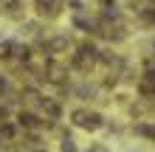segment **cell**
<instances>
[{
    "label": "cell",
    "mask_w": 155,
    "mask_h": 152,
    "mask_svg": "<svg viewBox=\"0 0 155 152\" xmlns=\"http://www.w3.org/2000/svg\"><path fill=\"white\" fill-rule=\"evenodd\" d=\"M23 104L25 107H37L40 104V93L31 90V87H28V90H23Z\"/></svg>",
    "instance_id": "3"
},
{
    "label": "cell",
    "mask_w": 155,
    "mask_h": 152,
    "mask_svg": "<svg viewBox=\"0 0 155 152\" xmlns=\"http://www.w3.org/2000/svg\"><path fill=\"white\" fill-rule=\"evenodd\" d=\"M90 152H107L104 147H93V149H90Z\"/></svg>",
    "instance_id": "6"
},
{
    "label": "cell",
    "mask_w": 155,
    "mask_h": 152,
    "mask_svg": "<svg viewBox=\"0 0 155 152\" xmlns=\"http://www.w3.org/2000/svg\"><path fill=\"white\" fill-rule=\"evenodd\" d=\"M14 132H17L14 124H0V135H3V138H12Z\"/></svg>",
    "instance_id": "4"
},
{
    "label": "cell",
    "mask_w": 155,
    "mask_h": 152,
    "mask_svg": "<svg viewBox=\"0 0 155 152\" xmlns=\"http://www.w3.org/2000/svg\"><path fill=\"white\" fill-rule=\"evenodd\" d=\"M138 93L141 96H155V70H147V73H144L141 79H138Z\"/></svg>",
    "instance_id": "2"
},
{
    "label": "cell",
    "mask_w": 155,
    "mask_h": 152,
    "mask_svg": "<svg viewBox=\"0 0 155 152\" xmlns=\"http://www.w3.org/2000/svg\"><path fill=\"white\" fill-rule=\"evenodd\" d=\"M74 124L82 130H99L102 127V115H99L96 110H74Z\"/></svg>",
    "instance_id": "1"
},
{
    "label": "cell",
    "mask_w": 155,
    "mask_h": 152,
    "mask_svg": "<svg viewBox=\"0 0 155 152\" xmlns=\"http://www.w3.org/2000/svg\"><path fill=\"white\" fill-rule=\"evenodd\" d=\"M31 152H45V149H31Z\"/></svg>",
    "instance_id": "7"
},
{
    "label": "cell",
    "mask_w": 155,
    "mask_h": 152,
    "mask_svg": "<svg viewBox=\"0 0 155 152\" xmlns=\"http://www.w3.org/2000/svg\"><path fill=\"white\" fill-rule=\"evenodd\" d=\"M62 152H79L76 149V144H74V141H71V138H65V141H62V147H59Z\"/></svg>",
    "instance_id": "5"
}]
</instances>
